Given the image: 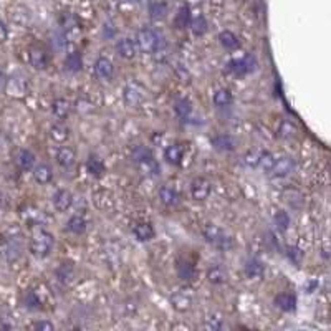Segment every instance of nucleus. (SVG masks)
<instances>
[{
	"label": "nucleus",
	"mask_w": 331,
	"mask_h": 331,
	"mask_svg": "<svg viewBox=\"0 0 331 331\" xmlns=\"http://www.w3.org/2000/svg\"><path fill=\"white\" fill-rule=\"evenodd\" d=\"M50 136H52L53 141L65 142L68 137H70V129L63 126V124H53L52 129H50Z\"/></svg>",
	"instance_id": "f704fd0d"
},
{
	"label": "nucleus",
	"mask_w": 331,
	"mask_h": 331,
	"mask_svg": "<svg viewBox=\"0 0 331 331\" xmlns=\"http://www.w3.org/2000/svg\"><path fill=\"white\" fill-rule=\"evenodd\" d=\"M124 101L128 106H137L142 101V93L136 85H128L124 88Z\"/></svg>",
	"instance_id": "a878e982"
},
{
	"label": "nucleus",
	"mask_w": 331,
	"mask_h": 331,
	"mask_svg": "<svg viewBox=\"0 0 331 331\" xmlns=\"http://www.w3.org/2000/svg\"><path fill=\"white\" fill-rule=\"evenodd\" d=\"M275 305L286 313H291V311L297 310V297L291 295V293H280V295L275 297Z\"/></svg>",
	"instance_id": "6ab92c4d"
},
{
	"label": "nucleus",
	"mask_w": 331,
	"mask_h": 331,
	"mask_svg": "<svg viewBox=\"0 0 331 331\" xmlns=\"http://www.w3.org/2000/svg\"><path fill=\"white\" fill-rule=\"evenodd\" d=\"M191 28H192V33L196 36H202L207 33V28H209V23L205 20L204 15H197L194 18H191Z\"/></svg>",
	"instance_id": "473e14b6"
},
{
	"label": "nucleus",
	"mask_w": 331,
	"mask_h": 331,
	"mask_svg": "<svg viewBox=\"0 0 331 331\" xmlns=\"http://www.w3.org/2000/svg\"><path fill=\"white\" fill-rule=\"evenodd\" d=\"M5 83H7V77H5L2 71H0V90L5 88Z\"/></svg>",
	"instance_id": "3c124183"
},
{
	"label": "nucleus",
	"mask_w": 331,
	"mask_h": 331,
	"mask_svg": "<svg viewBox=\"0 0 331 331\" xmlns=\"http://www.w3.org/2000/svg\"><path fill=\"white\" fill-rule=\"evenodd\" d=\"M75 161H77V153H75V149L71 146H61L57 153V162L63 167V169H68V167H71L75 164Z\"/></svg>",
	"instance_id": "ddd939ff"
},
{
	"label": "nucleus",
	"mask_w": 331,
	"mask_h": 331,
	"mask_svg": "<svg viewBox=\"0 0 331 331\" xmlns=\"http://www.w3.org/2000/svg\"><path fill=\"white\" fill-rule=\"evenodd\" d=\"M174 23H176L177 28H186L187 25L191 23V9L187 5H182L179 10L176 17H174Z\"/></svg>",
	"instance_id": "72a5a7b5"
},
{
	"label": "nucleus",
	"mask_w": 331,
	"mask_h": 331,
	"mask_svg": "<svg viewBox=\"0 0 331 331\" xmlns=\"http://www.w3.org/2000/svg\"><path fill=\"white\" fill-rule=\"evenodd\" d=\"M257 66V61L252 57V55H247V57L239 58V60H230L229 61V70L232 71L235 77H245V75L252 73Z\"/></svg>",
	"instance_id": "39448f33"
},
{
	"label": "nucleus",
	"mask_w": 331,
	"mask_h": 331,
	"mask_svg": "<svg viewBox=\"0 0 331 331\" xmlns=\"http://www.w3.org/2000/svg\"><path fill=\"white\" fill-rule=\"evenodd\" d=\"M159 199L161 202L166 205V207H176L179 204L180 197L177 194V191L174 189V187H169V186H162L159 189Z\"/></svg>",
	"instance_id": "2eb2a0df"
},
{
	"label": "nucleus",
	"mask_w": 331,
	"mask_h": 331,
	"mask_svg": "<svg viewBox=\"0 0 331 331\" xmlns=\"http://www.w3.org/2000/svg\"><path fill=\"white\" fill-rule=\"evenodd\" d=\"M22 243L18 242V240H9V243H7V252H5V255H7V259L10 260V262H15L18 257L22 255Z\"/></svg>",
	"instance_id": "58836bf2"
},
{
	"label": "nucleus",
	"mask_w": 331,
	"mask_h": 331,
	"mask_svg": "<svg viewBox=\"0 0 331 331\" xmlns=\"http://www.w3.org/2000/svg\"><path fill=\"white\" fill-rule=\"evenodd\" d=\"M275 164V158L272 153L268 151H264L260 153V158H259V166L262 167L264 171H272V167Z\"/></svg>",
	"instance_id": "a19ab883"
},
{
	"label": "nucleus",
	"mask_w": 331,
	"mask_h": 331,
	"mask_svg": "<svg viewBox=\"0 0 331 331\" xmlns=\"http://www.w3.org/2000/svg\"><path fill=\"white\" fill-rule=\"evenodd\" d=\"M33 177L39 184H48L52 180V169L48 164H36L33 166Z\"/></svg>",
	"instance_id": "c756f323"
},
{
	"label": "nucleus",
	"mask_w": 331,
	"mask_h": 331,
	"mask_svg": "<svg viewBox=\"0 0 331 331\" xmlns=\"http://www.w3.org/2000/svg\"><path fill=\"white\" fill-rule=\"evenodd\" d=\"M5 90L10 96H17L20 98L23 96L28 90V78L22 77V75H17V77L7 78V83H5Z\"/></svg>",
	"instance_id": "0eeeda50"
},
{
	"label": "nucleus",
	"mask_w": 331,
	"mask_h": 331,
	"mask_svg": "<svg viewBox=\"0 0 331 331\" xmlns=\"http://www.w3.org/2000/svg\"><path fill=\"white\" fill-rule=\"evenodd\" d=\"M315 286H318V282H311V283H310V288H308V293H311V291H313V288H315Z\"/></svg>",
	"instance_id": "603ef678"
},
{
	"label": "nucleus",
	"mask_w": 331,
	"mask_h": 331,
	"mask_svg": "<svg viewBox=\"0 0 331 331\" xmlns=\"http://www.w3.org/2000/svg\"><path fill=\"white\" fill-rule=\"evenodd\" d=\"M202 234H204V239L207 240L210 245L217 247L218 250H226L227 252L234 247V240L230 239V237L224 232L222 229H218L217 226H212V224H209V226L204 227Z\"/></svg>",
	"instance_id": "f03ea898"
},
{
	"label": "nucleus",
	"mask_w": 331,
	"mask_h": 331,
	"mask_svg": "<svg viewBox=\"0 0 331 331\" xmlns=\"http://www.w3.org/2000/svg\"><path fill=\"white\" fill-rule=\"evenodd\" d=\"M95 73L99 80H104V81H109L113 78L115 75V66H113V61L106 57H99L95 63Z\"/></svg>",
	"instance_id": "6e6552de"
},
{
	"label": "nucleus",
	"mask_w": 331,
	"mask_h": 331,
	"mask_svg": "<svg viewBox=\"0 0 331 331\" xmlns=\"http://www.w3.org/2000/svg\"><path fill=\"white\" fill-rule=\"evenodd\" d=\"M60 25L63 27V30L66 32H70V30H78L80 28V22L78 18L75 17L70 12H65V14H61L60 17Z\"/></svg>",
	"instance_id": "e433bc0d"
},
{
	"label": "nucleus",
	"mask_w": 331,
	"mask_h": 331,
	"mask_svg": "<svg viewBox=\"0 0 331 331\" xmlns=\"http://www.w3.org/2000/svg\"><path fill=\"white\" fill-rule=\"evenodd\" d=\"M136 43H137V47H139L141 52L154 53V52H158V48H159V36H158V33L154 32V30L144 27V28H141L139 32H137Z\"/></svg>",
	"instance_id": "20e7f679"
},
{
	"label": "nucleus",
	"mask_w": 331,
	"mask_h": 331,
	"mask_svg": "<svg viewBox=\"0 0 331 331\" xmlns=\"http://www.w3.org/2000/svg\"><path fill=\"white\" fill-rule=\"evenodd\" d=\"M176 270H177L179 278L184 280V282H194L197 278V268L194 264H191L189 260H177Z\"/></svg>",
	"instance_id": "9d476101"
},
{
	"label": "nucleus",
	"mask_w": 331,
	"mask_h": 331,
	"mask_svg": "<svg viewBox=\"0 0 331 331\" xmlns=\"http://www.w3.org/2000/svg\"><path fill=\"white\" fill-rule=\"evenodd\" d=\"M133 234L139 242H149L154 239V229L149 222H137L133 227Z\"/></svg>",
	"instance_id": "f3484780"
},
{
	"label": "nucleus",
	"mask_w": 331,
	"mask_h": 331,
	"mask_svg": "<svg viewBox=\"0 0 331 331\" xmlns=\"http://www.w3.org/2000/svg\"><path fill=\"white\" fill-rule=\"evenodd\" d=\"M169 14V9H167V4L162 2V0H154V2L149 4V15H151L153 20H164Z\"/></svg>",
	"instance_id": "4be33fe9"
},
{
	"label": "nucleus",
	"mask_w": 331,
	"mask_h": 331,
	"mask_svg": "<svg viewBox=\"0 0 331 331\" xmlns=\"http://www.w3.org/2000/svg\"><path fill=\"white\" fill-rule=\"evenodd\" d=\"M205 328H207V329H220V328H222V321H220V318H217V316H209L207 320H205Z\"/></svg>",
	"instance_id": "a18cd8bd"
},
{
	"label": "nucleus",
	"mask_w": 331,
	"mask_h": 331,
	"mask_svg": "<svg viewBox=\"0 0 331 331\" xmlns=\"http://www.w3.org/2000/svg\"><path fill=\"white\" fill-rule=\"evenodd\" d=\"M7 36H9V32H7V27H5V23L0 20V43L7 40Z\"/></svg>",
	"instance_id": "8fccbe9b"
},
{
	"label": "nucleus",
	"mask_w": 331,
	"mask_h": 331,
	"mask_svg": "<svg viewBox=\"0 0 331 331\" xmlns=\"http://www.w3.org/2000/svg\"><path fill=\"white\" fill-rule=\"evenodd\" d=\"M10 15H12V20H15L17 23H22V25H25L30 20V12L25 7H22V5H17V7L12 9Z\"/></svg>",
	"instance_id": "ea45409f"
},
{
	"label": "nucleus",
	"mask_w": 331,
	"mask_h": 331,
	"mask_svg": "<svg viewBox=\"0 0 331 331\" xmlns=\"http://www.w3.org/2000/svg\"><path fill=\"white\" fill-rule=\"evenodd\" d=\"M259 158H260V153H247L243 156V162H245L248 167H257Z\"/></svg>",
	"instance_id": "37998d69"
},
{
	"label": "nucleus",
	"mask_w": 331,
	"mask_h": 331,
	"mask_svg": "<svg viewBox=\"0 0 331 331\" xmlns=\"http://www.w3.org/2000/svg\"><path fill=\"white\" fill-rule=\"evenodd\" d=\"M116 52H118L120 57L126 58V60H131V58L136 57L137 47H136V43L131 39H121L120 42L116 43Z\"/></svg>",
	"instance_id": "dca6fc26"
},
{
	"label": "nucleus",
	"mask_w": 331,
	"mask_h": 331,
	"mask_svg": "<svg viewBox=\"0 0 331 331\" xmlns=\"http://www.w3.org/2000/svg\"><path fill=\"white\" fill-rule=\"evenodd\" d=\"M293 167H295V161H293L290 156H283V158H280V159H275L272 172L275 174V177H286L288 174H291Z\"/></svg>",
	"instance_id": "1a4fd4ad"
},
{
	"label": "nucleus",
	"mask_w": 331,
	"mask_h": 331,
	"mask_svg": "<svg viewBox=\"0 0 331 331\" xmlns=\"http://www.w3.org/2000/svg\"><path fill=\"white\" fill-rule=\"evenodd\" d=\"M104 169H106L104 162H103V159H99L98 156H90L88 161H86V171H88V174L93 177L103 176Z\"/></svg>",
	"instance_id": "393cba45"
},
{
	"label": "nucleus",
	"mask_w": 331,
	"mask_h": 331,
	"mask_svg": "<svg viewBox=\"0 0 331 331\" xmlns=\"http://www.w3.org/2000/svg\"><path fill=\"white\" fill-rule=\"evenodd\" d=\"M28 58H30V65H32L35 70H45L48 66V57H47L45 50H42L39 47L30 48Z\"/></svg>",
	"instance_id": "f8f14e48"
},
{
	"label": "nucleus",
	"mask_w": 331,
	"mask_h": 331,
	"mask_svg": "<svg viewBox=\"0 0 331 331\" xmlns=\"http://www.w3.org/2000/svg\"><path fill=\"white\" fill-rule=\"evenodd\" d=\"M70 109H71V104L70 101H66L65 98H57L52 104L53 115L57 116L58 120H65V118L70 115Z\"/></svg>",
	"instance_id": "bb28decb"
},
{
	"label": "nucleus",
	"mask_w": 331,
	"mask_h": 331,
	"mask_svg": "<svg viewBox=\"0 0 331 331\" xmlns=\"http://www.w3.org/2000/svg\"><path fill=\"white\" fill-rule=\"evenodd\" d=\"M210 191H212V186L205 177H196L191 182V196L197 202H202L205 199H209Z\"/></svg>",
	"instance_id": "423d86ee"
},
{
	"label": "nucleus",
	"mask_w": 331,
	"mask_h": 331,
	"mask_svg": "<svg viewBox=\"0 0 331 331\" xmlns=\"http://www.w3.org/2000/svg\"><path fill=\"white\" fill-rule=\"evenodd\" d=\"M73 204V196L70 191L61 189L53 196V205L58 212H66Z\"/></svg>",
	"instance_id": "4468645a"
},
{
	"label": "nucleus",
	"mask_w": 331,
	"mask_h": 331,
	"mask_svg": "<svg viewBox=\"0 0 331 331\" xmlns=\"http://www.w3.org/2000/svg\"><path fill=\"white\" fill-rule=\"evenodd\" d=\"M53 245H55L53 235L43 229H36L32 235V240H30V250H32L35 257H40V259L48 257Z\"/></svg>",
	"instance_id": "f257e3e1"
},
{
	"label": "nucleus",
	"mask_w": 331,
	"mask_h": 331,
	"mask_svg": "<svg viewBox=\"0 0 331 331\" xmlns=\"http://www.w3.org/2000/svg\"><path fill=\"white\" fill-rule=\"evenodd\" d=\"M86 226H88V224H86L85 217L73 215V217H70V220H68V224H66V230H68V232H71V234L80 235L86 230Z\"/></svg>",
	"instance_id": "2f4dec72"
},
{
	"label": "nucleus",
	"mask_w": 331,
	"mask_h": 331,
	"mask_svg": "<svg viewBox=\"0 0 331 331\" xmlns=\"http://www.w3.org/2000/svg\"><path fill=\"white\" fill-rule=\"evenodd\" d=\"M288 259L291 260V262H295V264H300L302 262V259H303V252L300 250V248H288Z\"/></svg>",
	"instance_id": "de8ad7c7"
},
{
	"label": "nucleus",
	"mask_w": 331,
	"mask_h": 331,
	"mask_svg": "<svg viewBox=\"0 0 331 331\" xmlns=\"http://www.w3.org/2000/svg\"><path fill=\"white\" fill-rule=\"evenodd\" d=\"M207 280L212 285H222L227 282V272L222 265H214L207 270Z\"/></svg>",
	"instance_id": "b1692460"
},
{
	"label": "nucleus",
	"mask_w": 331,
	"mask_h": 331,
	"mask_svg": "<svg viewBox=\"0 0 331 331\" xmlns=\"http://www.w3.org/2000/svg\"><path fill=\"white\" fill-rule=\"evenodd\" d=\"M171 305L172 308L176 311H180V313H184V311H189L191 307H192V298L189 295H186L184 291H176L174 295L171 297Z\"/></svg>",
	"instance_id": "a211bd4d"
},
{
	"label": "nucleus",
	"mask_w": 331,
	"mask_h": 331,
	"mask_svg": "<svg viewBox=\"0 0 331 331\" xmlns=\"http://www.w3.org/2000/svg\"><path fill=\"white\" fill-rule=\"evenodd\" d=\"M23 305H25V308H27V310L35 311V310H40L42 302H40L39 295H36L33 290H28V291L23 295Z\"/></svg>",
	"instance_id": "4c0bfd02"
},
{
	"label": "nucleus",
	"mask_w": 331,
	"mask_h": 331,
	"mask_svg": "<svg viewBox=\"0 0 331 331\" xmlns=\"http://www.w3.org/2000/svg\"><path fill=\"white\" fill-rule=\"evenodd\" d=\"M116 30L113 27V23H104V36L106 39H111V36H115Z\"/></svg>",
	"instance_id": "09e8293b"
},
{
	"label": "nucleus",
	"mask_w": 331,
	"mask_h": 331,
	"mask_svg": "<svg viewBox=\"0 0 331 331\" xmlns=\"http://www.w3.org/2000/svg\"><path fill=\"white\" fill-rule=\"evenodd\" d=\"M210 144L214 146V149L217 151H224V153H230L234 151L237 142L230 134H217L210 139Z\"/></svg>",
	"instance_id": "9b49d317"
},
{
	"label": "nucleus",
	"mask_w": 331,
	"mask_h": 331,
	"mask_svg": "<svg viewBox=\"0 0 331 331\" xmlns=\"http://www.w3.org/2000/svg\"><path fill=\"white\" fill-rule=\"evenodd\" d=\"M265 273V267L259 259H248L245 264V275L248 278H262Z\"/></svg>",
	"instance_id": "412c9836"
},
{
	"label": "nucleus",
	"mask_w": 331,
	"mask_h": 331,
	"mask_svg": "<svg viewBox=\"0 0 331 331\" xmlns=\"http://www.w3.org/2000/svg\"><path fill=\"white\" fill-rule=\"evenodd\" d=\"M184 158V148L180 144H169L164 149V159L172 166H179Z\"/></svg>",
	"instance_id": "aec40b11"
},
{
	"label": "nucleus",
	"mask_w": 331,
	"mask_h": 331,
	"mask_svg": "<svg viewBox=\"0 0 331 331\" xmlns=\"http://www.w3.org/2000/svg\"><path fill=\"white\" fill-rule=\"evenodd\" d=\"M174 111H176L179 120L187 121L192 115V103L186 98L176 99V103H174Z\"/></svg>",
	"instance_id": "5701e85b"
},
{
	"label": "nucleus",
	"mask_w": 331,
	"mask_h": 331,
	"mask_svg": "<svg viewBox=\"0 0 331 331\" xmlns=\"http://www.w3.org/2000/svg\"><path fill=\"white\" fill-rule=\"evenodd\" d=\"M33 329H40V331H53L55 329V324L50 323V321H35L32 324Z\"/></svg>",
	"instance_id": "49530a36"
},
{
	"label": "nucleus",
	"mask_w": 331,
	"mask_h": 331,
	"mask_svg": "<svg viewBox=\"0 0 331 331\" xmlns=\"http://www.w3.org/2000/svg\"><path fill=\"white\" fill-rule=\"evenodd\" d=\"M275 224H277V227L282 230V232H285V230L288 229V226H290V215L286 214V212L280 210L278 214L275 215Z\"/></svg>",
	"instance_id": "79ce46f5"
},
{
	"label": "nucleus",
	"mask_w": 331,
	"mask_h": 331,
	"mask_svg": "<svg viewBox=\"0 0 331 331\" xmlns=\"http://www.w3.org/2000/svg\"><path fill=\"white\" fill-rule=\"evenodd\" d=\"M133 161L136 162V164H139L142 169H146L148 172H151V174H159V171H161V167H159L158 162H156L153 153L149 151L148 148H142V146L134 148Z\"/></svg>",
	"instance_id": "7ed1b4c3"
},
{
	"label": "nucleus",
	"mask_w": 331,
	"mask_h": 331,
	"mask_svg": "<svg viewBox=\"0 0 331 331\" xmlns=\"http://www.w3.org/2000/svg\"><path fill=\"white\" fill-rule=\"evenodd\" d=\"M295 126H293L291 123H288V121H285L283 124H282V128H280V136L282 137H290V136H293L295 134Z\"/></svg>",
	"instance_id": "c03bdc74"
},
{
	"label": "nucleus",
	"mask_w": 331,
	"mask_h": 331,
	"mask_svg": "<svg viewBox=\"0 0 331 331\" xmlns=\"http://www.w3.org/2000/svg\"><path fill=\"white\" fill-rule=\"evenodd\" d=\"M232 93H230V90H226V88H222V90H217L215 91V95H214V104L217 106V108H226V106H229L230 103H232Z\"/></svg>",
	"instance_id": "c9c22d12"
},
{
	"label": "nucleus",
	"mask_w": 331,
	"mask_h": 331,
	"mask_svg": "<svg viewBox=\"0 0 331 331\" xmlns=\"http://www.w3.org/2000/svg\"><path fill=\"white\" fill-rule=\"evenodd\" d=\"M218 42H220V45L226 50H235L240 47V42L237 39V35L230 32V30H224V32L218 33Z\"/></svg>",
	"instance_id": "c85d7f7f"
},
{
	"label": "nucleus",
	"mask_w": 331,
	"mask_h": 331,
	"mask_svg": "<svg viewBox=\"0 0 331 331\" xmlns=\"http://www.w3.org/2000/svg\"><path fill=\"white\" fill-rule=\"evenodd\" d=\"M65 68L71 73L81 71V68H83V58H81V53L80 52L68 53L66 58H65Z\"/></svg>",
	"instance_id": "cd10ccee"
},
{
	"label": "nucleus",
	"mask_w": 331,
	"mask_h": 331,
	"mask_svg": "<svg viewBox=\"0 0 331 331\" xmlns=\"http://www.w3.org/2000/svg\"><path fill=\"white\" fill-rule=\"evenodd\" d=\"M18 166H20L22 171H30L33 169L35 166V154L32 151H28V149H22L20 153H18Z\"/></svg>",
	"instance_id": "7c9ffc66"
}]
</instances>
